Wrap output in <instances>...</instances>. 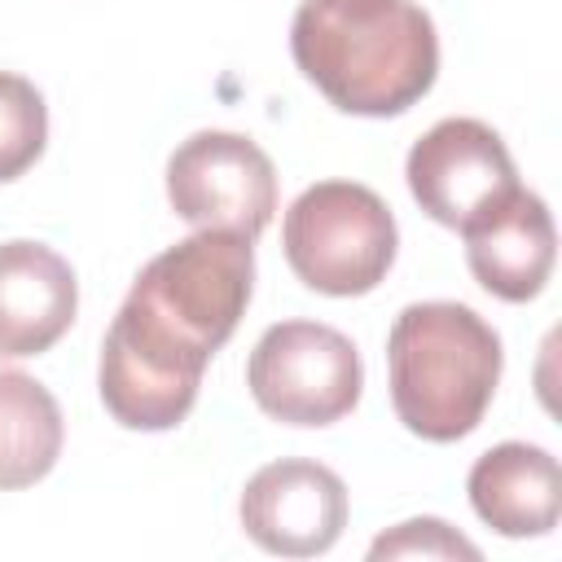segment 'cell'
I'll return each instance as SVG.
<instances>
[{"label": "cell", "mask_w": 562, "mask_h": 562, "mask_svg": "<svg viewBox=\"0 0 562 562\" xmlns=\"http://www.w3.org/2000/svg\"><path fill=\"white\" fill-rule=\"evenodd\" d=\"M48 140V105L40 88L13 70H0V184L35 167Z\"/></svg>", "instance_id": "cell-13"}, {"label": "cell", "mask_w": 562, "mask_h": 562, "mask_svg": "<svg viewBox=\"0 0 562 562\" xmlns=\"http://www.w3.org/2000/svg\"><path fill=\"white\" fill-rule=\"evenodd\" d=\"M404 176L417 206L457 233L518 189L514 158L483 119H439L408 149Z\"/></svg>", "instance_id": "cell-7"}, {"label": "cell", "mask_w": 562, "mask_h": 562, "mask_svg": "<svg viewBox=\"0 0 562 562\" xmlns=\"http://www.w3.org/2000/svg\"><path fill=\"white\" fill-rule=\"evenodd\" d=\"M167 202L193 228L259 237L277 211L272 158L237 132H193L167 158Z\"/></svg>", "instance_id": "cell-6"}, {"label": "cell", "mask_w": 562, "mask_h": 562, "mask_svg": "<svg viewBox=\"0 0 562 562\" xmlns=\"http://www.w3.org/2000/svg\"><path fill=\"white\" fill-rule=\"evenodd\" d=\"M290 53L342 114L386 119L417 105L439 75V35L413 0H303Z\"/></svg>", "instance_id": "cell-2"}, {"label": "cell", "mask_w": 562, "mask_h": 562, "mask_svg": "<svg viewBox=\"0 0 562 562\" xmlns=\"http://www.w3.org/2000/svg\"><path fill=\"white\" fill-rule=\"evenodd\" d=\"M255 404L281 426H329L347 417L364 386L356 342L321 321L268 325L246 360Z\"/></svg>", "instance_id": "cell-5"}, {"label": "cell", "mask_w": 562, "mask_h": 562, "mask_svg": "<svg viewBox=\"0 0 562 562\" xmlns=\"http://www.w3.org/2000/svg\"><path fill=\"white\" fill-rule=\"evenodd\" d=\"M255 290V246L228 228L154 255L101 342V404L127 430H171L189 417L206 360L233 338Z\"/></svg>", "instance_id": "cell-1"}, {"label": "cell", "mask_w": 562, "mask_h": 562, "mask_svg": "<svg viewBox=\"0 0 562 562\" xmlns=\"http://www.w3.org/2000/svg\"><path fill=\"white\" fill-rule=\"evenodd\" d=\"M66 443V422L44 382L0 369V492L40 483Z\"/></svg>", "instance_id": "cell-12"}, {"label": "cell", "mask_w": 562, "mask_h": 562, "mask_svg": "<svg viewBox=\"0 0 562 562\" xmlns=\"http://www.w3.org/2000/svg\"><path fill=\"white\" fill-rule=\"evenodd\" d=\"M461 237H465V263L487 294L505 303H527L544 290L558 255V233L540 193L518 184L501 206L465 224Z\"/></svg>", "instance_id": "cell-9"}, {"label": "cell", "mask_w": 562, "mask_h": 562, "mask_svg": "<svg viewBox=\"0 0 562 562\" xmlns=\"http://www.w3.org/2000/svg\"><path fill=\"white\" fill-rule=\"evenodd\" d=\"M369 558H470L479 562V544H470L457 527H448L443 518H408L391 531H382L369 544Z\"/></svg>", "instance_id": "cell-14"}, {"label": "cell", "mask_w": 562, "mask_h": 562, "mask_svg": "<svg viewBox=\"0 0 562 562\" xmlns=\"http://www.w3.org/2000/svg\"><path fill=\"white\" fill-rule=\"evenodd\" d=\"M474 514L501 536H544L562 514V474L553 452L536 443H496L487 448L465 479Z\"/></svg>", "instance_id": "cell-11"}, {"label": "cell", "mask_w": 562, "mask_h": 562, "mask_svg": "<svg viewBox=\"0 0 562 562\" xmlns=\"http://www.w3.org/2000/svg\"><path fill=\"white\" fill-rule=\"evenodd\" d=\"M281 246L294 277L334 299L369 294L395 263V215L356 180H321L303 189L281 224Z\"/></svg>", "instance_id": "cell-4"}, {"label": "cell", "mask_w": 562, "mask_h": 562, "mask_svg": "<svg viewBox=\"0 0 562 562\" xmlns=\"http://www.w3.org/2000/svg\"><path fill=\"white\" fill-rule=\"evenodd\" d=\"M75 268L44 241H0V360L48 351L75 321Z\"/></svg>", "instance_id": "cell-10"}, {"label": "cell", "mask_w": 562, "mask_h": 562, "mask_svg": "<svg viewBox=\"0 0 562 562\" xmlns=\"http://www.w3.org/2000/svg\"><path fill=\"white\" fill-rule=\"evenodd\" d=\"M246 536L281 558H316L334 549L347 527L342 479L307 457H281L250 474L241 492Z\"/></svg>", "instance_id": "cell-8"}, {"label": "cell", "mask_w": 562, "mask_h": 562, "mask_svg": "<svg viewBox=\"0 0 562 562\" xmlns=\"http://www.w3.org/2000/svg\"><path fill=\"white\" fill-rule=\"evenodd\" d=\"M501 360V338L474 307L408 303L386 338L395 417L430 443L465 439L496 395Z\"/></svg>", "instance_id": "cell-3"}]
</instances>
